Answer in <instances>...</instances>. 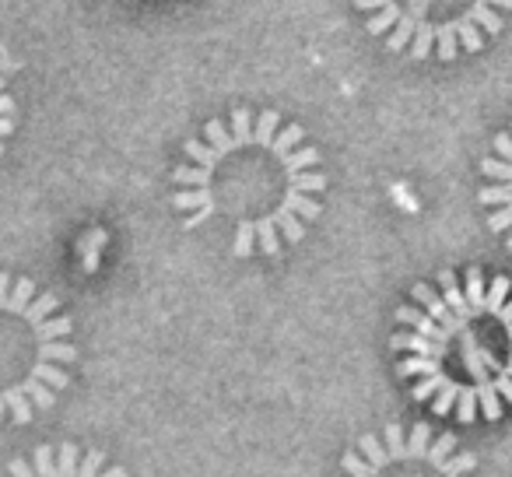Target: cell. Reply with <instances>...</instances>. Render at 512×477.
<instances>
[{
	"instance_id": "2",
	"label": "cell",
	"mask_w": 512,
	"mask_h": 477,
	"mask_svg": "<svg viewBox=\"0 0 512 477\" xmlns=\"http://www.w3.org/2000/svg\"><path fill=\"white\" fill-rule=\"evenodd\" d=\"M390 351L411 400L439 418L474 425L512 414V281L467 267L411 285Z\"/></svg>"
},
{
	"instance_id": "5",
	"label": "cell",
	"mask_w": 512,
	"mask_h": 477,
	"mask_svg": "<svg viewBox=\"0 0 512 477\" xmlns=\"http://www.w3.org/2000/svg\"><path fill=\"white\" fill-rule=\"evenodd\" d=\"M334 477H481L477 456L425 421L365 432L341 456Z\"/></svg>"
},
{
	"instance_id": "1",
	"label": "cell",
	"mask_w": 512,
	"mask_h": 477,
	"mask_svg": "<svg viewBox=\"0 0 512 477\" xmlns=\"http://www.w3.org/2000/svg\"><path fill=\"white\" fill-rule=\"evenodd\" d=\"M320 148L278 109H232L183 144L172 207L186 232L228 257H281L320 221L327 197Z\"/></svg>"
},
{
	"instance_id": "7",
	"label": "cell",
	"mask_w": 512,
	"mask_h": 477,
	"mask_svg": "<svg viewBox=\"0 0 512 477\" xmlns=\"http://www.w3.org/2000/svg\"><path fill=\"white\" fill-rule=\"evenodd\" d=\"M477 204H481L491 235H498L505 250L512 253V123L498 130L488 155L481 158Z\"/></svg>"
},
{
	"instance_id": "3",
	"label": "cell",
	"mask_w": 512,
	"mask_h": 477,
	"mask_svg": "<svg viewBox=\"0 0 512 477\" xmlns=\"http://www.w3.org/2000/svg\"><path fill=\"white\" fill-rule=\"evenodd\" d=\"M74 320L25 274H0V407L11 425L46 414L71 386Z\"/></svg>"
},
{
	"instance_id": "8",
	"label": "cell",
	"mask_w": 512,
	"mask_h": 477,
	"mask_svg": "<svg viewBox=\"0 0 512 477\" xmlns=\"http://www.w3.org/2000/svg\"><path fill=\"white\" fill-rule=\"evenodd\" d=\"M134 4H148V0H134Z\"/></svg>"
},
{
	"instance_id": "4",
	"label": "cell",
	"mask_w": 512,
	"mask_h": 477,
	"mask_svg": "<svg viewBox=\"0 0 512 477\" xmlns=\"http://www.w3.org/2000/svg\"><path fill=\"white\" fill-rule=\"evenodd\" d=\"M365 32L407 60L481 53L512 15V0H355Z\"/></svg>"
},
{
	"instance_id": "6",
	"label": "cell",
	"mask_w": 512,
	"mask_h": 477,
	"mask_svg": "<svg viewBox=\"0 0 512 477\" xmlns=\"http://www.w3.org/2000/svg\"><path fill=\"white\" fill-rule=\"evenodd\" d=\"M4 477H130L102 449L81 442H46L8 463Z\"/></svg>"
}]
</instances>
